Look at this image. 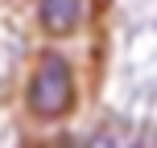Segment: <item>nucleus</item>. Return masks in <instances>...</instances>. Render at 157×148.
<instances>
[{"label":"nucleus","mask_w":157,"mask_h":148,"mask_svg":"<svg viewBox=\"0 0 157 148\" xmlns=\"http://www.w3.org/2000/svg\"><path fill=\"white\" fill-rule=\"evenodd\" d=\"M132 144V128L124 119H108L99 132L91 136V148H128Z\"/></svg>","instance_id":"7ed1b4c3"},{"label":"nucleus","mask_w":157,"mask_h":148,"mask_svg":"<svg viewBox=\"0 0 157 148\" xmlns=\"http://www.w3.org/2000/svg\"><path fill=\"white\" fill-rule=\"evenodd\" d=\"M37 13H41V25H46L50 37H66L83 21V0H41Z\"/></svg>","instance_id":"f03ea898"},{"label":"nucleus","mask_w":157,"mask_h":148,"mask_svg":"<svg viewBox=\"0 0 157 148\" xmlns=\"http://www.w3.org/2000/svg\"><path fill=\"white\" fill-rule=\"evenodd\" d=\"M75 107V74L71 62L58 54H46L29 78V111L37 119H58Z\"/></svg>","instance_id":"f257e3e1"}]
</instances>
